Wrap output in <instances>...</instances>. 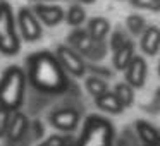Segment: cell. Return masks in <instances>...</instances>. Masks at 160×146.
<instances>
[{
    "label": "cell",
    "instance_id": "obj_24",
    "mask_svg": "<svg viewBox=\"0 0 160 146\" xmlns=\"http://www.w3.org/2000/svg\"><path fill=\"white\" fill-rule=\"evenodd\" d=\"M131 4L138 9H145V11H152V12H160V0H131Z\"/></svg>",
    "mask_w": 160,
    "mask_h": 146
},
{
    "label": "cell",
    "instance_id": "obj_10",
    "mask_svg": "<svg viewBox=\"0 0 160 146\" xmlns=\"http://www.w3.org/2000/svg\"><path fill=\"white\" fill-rule=\"evenodd\" d=\"M33 12L38 17V21L45 26H57L66 17V12L62 11V7L53 4H35Z\"/></svg>",
    "mask_w": 160,
    "mask_h": 146
},
{
    "label": "cell",
    "instance_id": "obj_16",
    "mask_svg": "<svg viewBox=\"0 0 160 146\" xmlns=\"http://www.w3.org/2000/svg\"><path fill=\"white\" fill-rule=\"evenodd\" d=\"M67 41H69V46H72L79 55H83L84 52L88 50V46L91 45L93 40L90 38L86 29H81V28H76L69 36H67Z\"/></svg>",
    "mask_w": 160,
    "mask_h": 146
},
{
    "label": "cell",
    "instance_id": "obj_9",
    "mask_svg": "<svg viewBox=\"0 0 160 146\" xmlns=\"http://www.w3.org/2000/svg\"><path fill=\"white\" fill-rule=\"evenodd\" d=\"M122 72H124L126 83L131 84L132 88H143V86H145L148 69H146V62H145L143 57L134 55V57H132V60L128 64V67H126Z\"/></svg>",
    "mask_w": 160,
    "mask_h": 146
},
{
    "label": "cell",
    "instance_id": "obj_25",
    "mask_svg": "<svg viewBox=\"0 0 160 146\" xmlns=\"http://www.w3.org/2000/svg\"><path fill=\"white\" fill-rule=\"evenodd\" d=\"M86 71H90L91 76H98V77H103V79H107V77L112 76V71L108 69V67L105 66H95V64H86Z\"/></svg>",
    "mask_w": 160,
    "mask_h": 146
},
{
    "label": "cell",
    "instance_id": "obj_3",
    "mask_svg": "<svg viewBox=\"0 0 160 146\" xmlns=\"http://www.w3.org/2000/svg\"><path fill=\"white\" fill-rule=\"evenodd\" d=\"M78 146H114V125L100 115H90L84 120Z\"/></svg>",
    "mask_w": 160,
    "mask_h": 146
},
{
    "label": "cell",
    "instance_id": "obj_5",
    "mask_svg": "<svg viewBox=\"0 0 160 146\" xmlns=\"http://www.w3.org/2000/svg\"><path fill=\"white\" fill-rule=\"evenodd\" d=\"M55 57L59 60V64L62 66V69L66 72H69L74 77H81L86 72V62L84 59L69 45H59L55 50Z\"/></svg>",
    "mask_w": 160,
    "mask_h": 146
},
{
    "label": "cell",
    "instance_id": "obj_31",
    "mask_svg": "<svg viewBox=\"0 0 160 146\" xmlns=\"http://www.w3.org/2000/svg\"><path fill=\"white\" fill-rule=\"evenodd\" d=\"M158 74H160V64H158Z\"/></svg>",
    "mask_w": 160,
    "mask_h": 146
},
{
    "label": "cell",
    "instance_id": "obj_20",
    "mask_svg": "<svg viewBox=\"0 0 160 146\" xmlns=\"http://www.w3.org/2000/svg\"><path fill=\"white\" fill-rule=\"evenodd\" d=\"M84 19H86V12L79 4L71 5L69 11L66 12V21L69 22V26H74V28H79L84 22Z\"/></svg>",
    "mask_w": 160,
    "mask_h": 146
},
{
    "label": "cell",
    "instance_id": "obj_26",
    "mask_svg": "<svg viewBox=\"0 0 160 146\" xmlns=\"http://www.w3.org/2000/svg\"><path fill=\"white\" fill-rule=\"evenodd\" d=\"M11 110H7L5 107L0 105V139L5 138V132H7V125L9 120H11Z\"/></svg>",
    "mask_w": 160,
    "mask_h": 146
},
{
    "label": "cell",
    "instance_id": "obj_19",
    "mask_svg": "<svg viewBox=\"0 0 160 146\" xmlns=\"http://www.w3.org/2000/svg\"><path fill=\"white\" fill-rule=\"evenodd\" d=\"M105 55H107V45H105V41H95L93 40L91 45L88 46V50L81 57L91 60V62H95V60H102Z\"/></svg>",
    "mask_w": 160,
    "mask_h": 146
},
{
    "label": "cell",
    "instance_id": "obj_7",
    "mask_svg": "<svg viewBox=\"0 0 160 146\" xmlns=\"http://www.w3.org/2000/svg\"><path fill=\"white\" fill-rule=\"evenodd\" d=\"M29 136V120L22 112L16 110L11 114V120L7 125V132H5V139L9 144L21 141V139Z\"/></svg>",
    "mask_w": 160,
    "mask_h": 146
},
{
    "label": "cell",
    "instance_id": "obj_1",
    "mask_svg": "<svg viewBox=\"0 0 160 146\" xmlns=\"http://www.w3.org/2000/svg\"><path fill=\"white\" fill-rule=\"evenodd\" d=\"M26 77L45 95H62L69 88L67 72L59 64L55 53L42 50L26 59Z\"/></svg>",
    "mask_w": 160,
    "mask_h": 146
},
{
    "label": "cell",
    "instance_id": "obj_8",
    "mask_svg": "<svg viewBox=\"0 0 160 146\" xmlns=\"http://www.w3.org/2000/svg\"><path fill=\"white\" fill-rule=\"evenodd\" d=\"M50 122L59 131L72 132L79 124V114H78V110H74L71 107H64L50 114Z\"/></svg>",
    "mask_w": 160,
    "mask_h": 146
},
{
    "label": "cell",
    "instance_id": "obj_21",
    "mask_svg": "<svg viewBox=\"0 0 160 146\" xmlns=\"http://www.w3.org/2000/svg\"><path fill=\"white\" fill-rule=\"evenodd\" d=\"M126 28L131 35L134 36H141V33L146 29V21L143 16L139 14H131L126 17Z\"/></svg>",
    "mask_w": 160,
    "mask_h": 146
},
{
    "label": "cell",
    "instance_id": "obj_22",
    "mask_svg": "<svg viewBox=\"0 0 160 146\" xmlns=\"http://www.w3.org/2000/svg\"><path fill=\"white\" fill-rule=\"evenodd\" d=\"M40 146H78V141H74L72 136L53 134V136H48L45 141H42Z\"/></svg>",
    "mask_w": 160,
    "mask_h": 146
},
{
    "label": "cell",
    "instance_id": "obj_15",
    "mask_svg": "<svg viewBox=\"0 0 160 146\" xmlns=\"http://www.w3.org/2000/svg\"><path fill=\"white\" fill-rule=\"evenodd\" d=\"M134 55H136L134 53V45H132L131 41H128L124 46L117 48L114 53H112V66H114V69L124 71Z\"/></svg>",
    "mask_w": 160,
    "mask_h": 146
},
{
    "label": "cell",
    "instance_id": "obj_29",
    "mask_svg": "<svg viewBox=\"0 0 160 146\" xmlns=\"http://www.w3.org/2000/svg\"><path fill=\"white\" fill-rule=\"evenodd\" d=\"M78 2H79V4H93L95 0H78Z\"/></svg>",
    "mask_w": 160,
    "mask_h": 146
},
{
    "label": "cell",
    "instance_id": "obj_30",
    "mask_svg": "<svg viewBox=\"0 0 160 146\" xmlns=\"http://www.w3.org/2000/svg\"><path fill=\"white\" fill-rule=\"evenodd\" d=\"M141 146H150V144H145V143H143V144H141Z\"/></svg>",
    "mask_w": 160,
    "mask_h": 146
},
{
    "label": "cell",
    "instance_id": "obj_23",
    "mask_svg": "<svg viewBox=\"0 0 160 146\" xmlns=\"http://www.w3.org/2000/svg\"><path fill=\"white\" fill-rule=\"evenodd\" d=\"M128 41H129V40H128V36H126V33H122L121 29H117V31H114V33H112L110 41H108V46L112 48V52H115L117 48L124 46Z\"/></svg>",
    "mask_w": 160,
    "mask_h": 146
},
{
    "label": "cell",
    "instance_id": "obj_2",
    "mask_svg": "<svg viewBox=\"0 0 160 146\" xmlns=\"http://www.w3.org/2000/svg\"><path fill=\"white\" fill-rule=\"evenodd\" d=\"M26 81V72L19 66L7 67L0 77V105L11 112L19 110L24 101Z\"/></svg>",
    "mask_w": 160,
    "mask_h": 146
},
{
    "label": "cell",
    "instance_id": "obj_4",
    "mask_svg": "<svg viewBox=\"0 0 160 146\" xmlns=\"http://www.w3.org/2000/svg\"><path fill=\"white\" fill-rule=\"evenodd\" d=\"M21 50V38L16 26L12 7L7 2L0 4V52L4 55H16Z\"/></svg>",
    "mask_w": 160,
    "mask_h": 146
},
{
    "label": "cell",
    "instance_id": "obj_6",
    "mask_svg": "<svg viewBox=\"0 0 160 146\" xmlns=\"http://www.w3.org/2000/svg\"><path fill=\"white\" fill-rule=\"evenodd\" d=\"M18 29L21 33L22 40L26 41H36L42 38L43 29L42 22L38 21V17L35 16L31 7H21L18 12Z\"/></svg>",
    "mask_w": 160,
    "mask_h": 146
},
{
    "label": "cell",
    "instance_id": "obj_18",
    "mask_svg": "<svg viewBox=\"0 0 160 146\" xmlns=\"http://www.w3.org/2000/svg\"><path fill=\"white\" fill-rule=\"evenodd\" d=\"M84 86H86V91L93 98H97V96H100L102 93L108 91L105 79L103 77H98V76H88L86 81H84Z\"/></svg>",
    "mask_w": 160,
    "mask_h": 146
},
{
    "label": "cell",
    "instance_id": "obj_27",
    "mask_svg": "<svg viewBox=\"0 0 160 146\" xmlns=\"http://www.w3.org/2000/svg\"><path fill=\"white\" fill-rule=\"evenodd\" d=\"M43 134H45V125L38 119L29 122V136H31V139H42Z\"/></svg>",
    "mask_w": 160,
    "mask_h": 146
},
{
    "label": "cell",
    "instance_id": "obj_12",
    "mask_svg": "<svg viewBox=\"0 0 160 146\" xmlns=\"http://www.w3.org/2000/svg\"><path fill=\"white\" fill-rule=\"evenodd\" d=\"M95 105H97L100 110L107 112V114H112V115H119V114L124 112V107H122V103L119 101V98L114 95V91H105L100 96H97L95 98Z\"/></svg>",
    "mask_w": 160,
    "mask_h": 146
},
{
    "label": "cell",
    "instance_id": "obj_28",
    "mask_svg": "<svg viewBox=\"0 0 160 146\" xmlns=\"http://www.w3.org/2000/svg\"><path fill=\"white\" fill-rule=\"evenodd\" d=\"M33 4H53V2H66V0H28Z\"/></svg>",
    "mask_w": 160,
    "mask_h": 146
},
{
    "label": "cell",
    "instance_id": "obj_11",
    "mask_svg": "<svg viewBox=\"0 0 160 146\" xmlns=\"http://www.w3.org/2000/svg\"><path fill=\"white\" fill-rule=\"evenodd\" d=\"M143 53L153 57L160 50V28L157 26H146V29L141 33V41H139Z\"/></svg>",
    "mask_w": 160,
    "mask_h": 146
},
{
    "label": "cell",
    "instance_id": "obj_17",
    "mask_svg": "<svg viewBox=\"0 0 160 146\" xmlns=\"http://www.w3.org/2000/svg\"><path fill=\"white\" fill-rule=\"evenodd\" d=\"M114 95L119 98V101L122 103V107H131L132 101H134V88L131 86V84H128L124 81V83H119L115 84L114 88Z\"/></svg>",
    "mask_w": 160,
    "mask_h": 146
},
{
    "label": "cell",
    "instance_id": "obj_14",
    "mask_svg": "<svg viewBox=\"0 0 160 146\" xmlns=\"http://www.w3.org/2000/svg\"><path fill=\"white\" fill-rule=\"evenodd\" d=\"M86 31L91 40H95V41H105L107 35L110 33V22L105 17H93L88 22Z\"/></svg>",
    "mask_w": 160,
    "mask_h": 146
},
{
    "label": "cell",
    "instance_id": "obj_13",
    "mask_svg": "<svg viewBox=\"0 0 160 146\" xmlns=\"http://www.w3.org/2000/svg\"><path fill=\"white\" fill-rule=\"evenodd\" d=\"M136 134L145 144L150 146H160V132L146 120H136L134 124Z\"/></svg>",
    "mask_w": 160,
    "mask_h": 146
}]
</instances>
